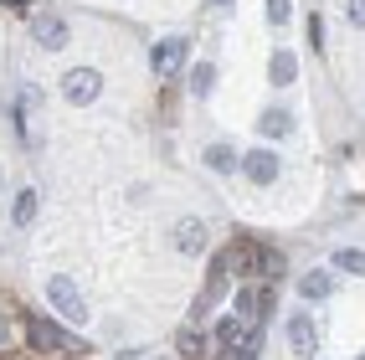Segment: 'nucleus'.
<instances>
[{
  "label": "nucleus",
  "instance_id": "nucleus-1",
  "mask_svg": "<svg viewBox=\"0 0 365 360\" xmlns=\"http://www.w3.org/2000/svg\"><path fill=\"white\" fill-rule=\"evenodd\" d=\"M257 329H262V324H242L237 314L222 319V324H216V360H242V355H252L257 340H262Z\"/></svg>",
  "mask_w": 365,
  "mask_h": 360
},
{
  "label": "nucleus",
  "instance_id": "nucleus-2",
  "mask_svg": "<svg viewBox=\"0 0 365 360\" xmlns=\"http://www.w3.org/2000/svg\"><path fill=\"white\" fill-rule=\"evenodd\" d=\"M46 299H52V309H57V314H67L72 324L88 319V299L78 294V283H72V278H52V283H46Z\"/></svg>",
  "mask_w": 365,
  "mask_h": 360
},
{
  "label": "nucleus",
  "instance_id": "nucleus-3",
  "mask_svg": "<svg viewBox=\"0 0 365 360\" xmlns=\"http://www.w3.org/2000/svg\"><path fill=\"white\" fill-rule=\"evenodd\" d=\"M98 83H103V78H98L93 67H78V72H67V83H62V88H67V98H72V103H93V98H98Z\"/></svg>",
  "mask_w": 365,
  "mask_h": 360
},
{
  "label": "nucleus",
  "instance_id": "nucleus-4",
  "mask_svg": "<svg viewBox=\"0 0 365 360\" xmlns=\"http://www.w3.org/2000/svg\"><path fill=\"white\" fill-rule=\"evenodd\" d=\"M222 288H227V257H216V262H211V278H206L201 299H196V314H206V309H216V299H222Z\"/></svg>",
  "mask_w": 365,
  "mask_h": 360
},
{
  "label": "nucleus",
  "instance_id": "nucleus-5",
  "mask_svg": "<svg viewBox=\"0 0 365 360\" xmlns=\"http://www.w3.org/2000/svg\"><path fill=\"white\" fill-rule=\"evenodd\" d=\"M31 36L46 46V52H57V46H67V26H62V21L57 16H36L31 21Z\"/></svg>",
  "mask_w": 365,
  "mask_h": 360
},
{
  "label": "nucleus",
  "instance_id": "nucleus-6",
  "mask_svg": "<svg viewBox=\"0 0 365 360\" xmlns=\"http://www.w3.org/2000/svg\"><path fill=\"white\" fill-rule=\"evenodd\" d=\"M242 170H247L257 185H273V180H278V155H267V150H252L247 160H242Z\"/></svg>",
  "mask_w": 365,
  "mask_h": 360
},
{
  "label": "nucleus",
  "instance_id": "nucleus-7",
  "mask_svg": "<svg viewBox=\"0 0 365 360\" xmlns=\"http://www.w3.org/2000/svg\"><path fill=\"white\" fill-rule=\"evenodd\" d=\"M180 62H185V41H180V36H170V41L155 46V72H160V78L180 72Z\"/></svg>",
  "mask_w": 365,
  "mask_h": 360
},
{
  "label": "nucleus",
  "instance_id": "nucleus-8",
  "mask_svg": "<svg viewBox=\"0 0 365 360\" xmlns=\"http://www.w3.org/2000/svg\"><path fill=\"white\" fill-rule=\"evenodd\" d=\"M288 334H294V355H314V345H319V334H314V319L309 314H294V319H288Z\"/></svg>",
  "mask_w": 365,
  "mask_h": 360
},
{
  "label": "nucleus",
  "instance_id": "nucleus-9",
  "mask_svg": "<svg viewBox=\"0 0 365 360\" xmlns=\"http://www.w3.org/2000/svg\"><path fill=\"white\" fill-rule=\"evenodd\" d=\"M175 247L180 252H201L206 247V222H201V216H185V222L175 227Z\"/></svg>",
  "mask_w": 365,
  "mask_h": 360
},
{
  "label": "nucleus",
  "instance_id": "nucleus-10",
  "mask_svg": "<svg viewBox=\"0 0 365 360\" xmlns=\"http://www.w3.org/2000/svg\"><path fill=\"white\" fill-rule=\"evenodd\" d=\"M299 294H304V299H329V294H334V273H329V268H314V273H304Z\"/></svg>",
  "mask_w": 365,
  "mask_h": 360
},
{
  "label": "nucleus",
  "instance_id": "nucleus-11",
  "mask_svg": "<svg viewBox=\"0 0 365 360\" xmlns=\"http://www.w3.org/2000/svg\"><path fill=\"white\" fill-rule=\"evenodd\" d=\"M267 72H273V88H288V83L299 78V62H294V52H288V46H278V52H273V67H267Z\"/></svg>",
  "mask_w": 365,
  "mask_h": 360
},
{
  "label": "nucleus",
  "instance_id": "nucleus-12",
  "mask_svg": "<svg viewBox=\"0 0 365 360\" xmlns=\"http://www.w3.org/2000/svg\"><path fill=\"white\" fill-rule=\"evenodd\" d=\"M31 345H36V350H57V345H67V340H62V329H57L52 319H31Z\"/></svg>",
  "mask_w": 365,
  "mask_h": 360
},
{
  "label": "nucleus",
  "instance_id": "nucleus-13",
  "mask_svg": "<svg viewBox=\"0 0 365 360\" xmlns=\"http://www.w3.org/2000/svg\"><path fill=\"white\" fill-rule=\"evenodd\" d=\"M288 129H294V124H288L283 108H267V113H262V134H267V139H283Z\"/></svg>",
  "mask_w": 365,
  "mask_h": 360
},
{
  "label": "nucleus",
  "instance_id": "nucleus-14",
  "mask_svg": "<svg viewBox=\"0 0 365 360\" xmlns=\"http://www.w3.org/2000/svg\"><path fill=\"white\" fill-rule=\"evenodd\" d=\"M211 83H216V67L211 62H201L196 72H190V88H196V93H211Z\"/></svg>",
  "mask_w": 365,
  "mask_h": 360
},
{
  "label": "nucleus",
  "instance_id": "nucleus-15",
  "mask_svg": "<svg viewBox=\"0 0 365 360\" xmlns=\"http://www.w3.org/2000/svg\"><path fill=\"white\" fill-rule=\"evenodd\" d=\"M334 262L345 273H365V252H355V247H345V252H334Z\"/></svg>",
  "mask_w": 365,
  "mask_h": 360
},
{
  "label": "nucleus",
  "instance_id": "nucleus-16",
  "mask_svg": "<svg viewBox=\"0 0 365 360\" xmlns=\"http://www.w3.org/2000/svg\"><path fill=\"white\" fill-rule=\"evenodd\" d=\"M31 216H36V190H21V201H16V222L26 227Z\"/></svg>",
  "mask_w": 365,
  "mask_h": 360
},
{
  "label": "nucleus",
  "instance_id": "nucleus-17",
  "mask_svg": "<svg viewBox=\"0 0 365 360\" xmlns=\"http://www.w3.org/2000/svg\"><path fill=\"white\" fill-rule=\"evenodd\" d=\"M206 160L216 165V170H232V160H237V155L227 150V144H211V150H206Z\"/></svg>",
  "mask_w": 365,
  "mask_h": 360
},
{
  "label": "nucleus",
  "instance_id": "nucleus-18",
  "mask_svg": "<svg viewBox=\"0 0 365 360\" xmlns=\"http://www.w3.org/2000/svg\"><path fill=\"white\" fill-rule=\"evenodd\" d=\"M180 355H185V360H196V355H201V334H190V329H185V334H180Z\"/></svg>",
  "mask_w": 365,
  "mask_h": 360
},
{
  "label": "nucleus",
  "instance_id": "nucleus-19",
  "mask_svg": "<svg viewBox=\"0 0 365 360\" xmlns=\"http://www.w3.org/2000/svg\"><path fill=\"white\" fill-rule=\"evenodd\" d=\"M267 21L283 26V21H288V0H267Z\"/></svg>",
  "mask_w": 365,
  "mask_h": 360
},
{
  "label": "nucleus",
  "instance_id": "nucleus-20",
  "mask_svg": "<svg viewBox=\"0 0 365 360\" xmlns=\"http://www.w3.org/2000/svg\"><path fill=\"white\" fill-rule=\"evenodd\" d=\"M350 21H355V26H365V0H350Z\"/></svg>",
  "mask_w": 365,
  "mask_h": 360
},
{
  "label": "nucleus",
  "instance_id": "nucleus-21",
  "mask_svg": "<svg viewBox=\"0 0 365 360\" xmlns=\"http://www.w3.org/2000/svg\"><path fill=\"white\" fill-rule=\"evenodd\" d=\"M6 6H11V11H31V0H6Z\"/></svg>",
  "mask_w": 365,
  "mask_h": 360
},
{
  "label": "nucleus",
  "instance_id": "nucleus-22",
  "mask_svg": "<svg viewBox=\"0 0 365 360\" xmlns=\"http://www.w3.org/2000/svg\"><path fill=\"white\" fill-rule=\"evenodd\" d=\"M211 6H232V0H211Z\"/></svg>",
  "mask_w": 365,
  "mask_h": 360
},
{
  "label": "nucleus",
  "instance_id": "nucleus-23",
  "mask_svg": "<svg viewBox=\"0 0 365 360\" xmlns=\"http://www.w3.org/2000/svg\"><path fill=\"white\" fill-rule=\"evenodd\" d=\"M0 340H6V319H0Z\"/></svg>",
  "mask_w": 365,
  "mask_h": 360
},
{
  "label": "nucleus",
  "instance_id": "nucleus-24",
  "mask_svg": "<svg viewBox=\"0 0 365 360\" xmlns=\"http://www.w3.org/2000/svg\"><path fill=\"white\" fill-rule=\"evenodd\" d=\"M360 360H365V355H360Z\"/></svg>",
  "mask_w": 365,
  "mask_h": 360
}]
</instances>
